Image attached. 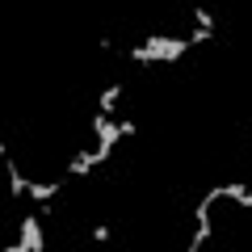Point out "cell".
Masks as SVG:
<instances>
[{"label": "cell", "instance_id": "cell-8", "mask_svg": "<svg viewBox=\"0 0 252 252\" xmlns=\"http://www.w3.org/2000/svg\"><path fill=\"white\" fill-rule=\"evenodd\" d=\"M55 193H59V181H51V185H38V181H30V198H34V202H51Z\"/></svg>", "mask_w": 252, "mask_h": 252}, {"label": "cell", "instance_id": "cell-1", "mask_svg": "<svg viewBox=\"0 0 252 252\" xmlns=\"http://www.w3.org/2000/svg\"><path fill=\"white\" fill-rule=\"evenodd\" d=\"M189 51V38H164V34H147L143 42L130 51L135 63H177Z\"/></svg>", "mask_w": 252, "mask_h": 252}, {"label": "cell", "instance_id": "cell-6", "mask_svg": "<svg viewBox=\"0 0 252 252\" xmlns=\"http://www.w3.org/2000/svg\"><path fill=\"white\" fill-rule=\"evenodd\" d=\"M118 101H122V84H109V89L101 93L97 109H101V114H114V109H118Z\"/></svg>", "mask_w": 252, "mask_h": 252}, {"label": "cell", "instance_id": "cell-10", "mask_svg": "<svg viewBox=\"0 0 252 252\" xmlns=\"http://www.w3.org/2000/svg\"><path fill=\"white\" fill-rule=\"evenodd\" d=\"M215 38V30H202V26H193V34H189V46H198V42H210Z\"/></svg>", "mask_w": 252, "mask_h": 252}, {"label": "cell", "instance_id": "cell-5", "mask_svg": "<svg viewBox=\"0 0 252 252\" xmlns=\"http://www.w3.org/2000/svg\"><path fill=\"white\" fill-rule=\"evenodd\" d=\"M4 168H9V189H13V198H21V193H30V181L17 172V164H13V156L4 152Z\"/></svg>", "mask_w": 252, "mask_h": 252}, {"label": "cell", "instance_id": "cell-11", "mask_svg": "<svg viewBox=\"0 0 252 252\" xmlns=\"http://www.w3.org/2000/svg\"><path fill=\"white\" fill-rule=\"evenodd\" d=\"M93 240H97V244H109V240H114V231H109L105 223H97V227H93Z\"/></svg>", "mask_w": 252, "mask_h": 252}, {"label": "cell", "instance_id": "cell-3", "mask_svg": "<svg viewBox=\"0 0 252 252\" xmlns=\"http://www.w3.org/2000/svg\"><path fill=\"white\" fill-rule=\"evenodd\" d=\"M42 223H38V215H26L21 219V240L9 244V252H42Z\"/></svg>", "mask_w": 252, "mask_h": 252}, {"label": "cell", "instance_id": "cell-9", "mask_svg": "<svg viewBox=\"0 0 252 252\" xmlns=\"http://www.w3.org/2000/svg\"><path fill=\"white\" fill-rule=\"evenodd\" d=\"M189 9H193V21H198L202 30H215V13H210L206 4H189Z\"/></svg>", "mask_w": 252, "mask_h": 252}, {"label": "cell", "instance_id": "cell-7", "mask_svg": "<svg viewBox=\"0 0 252 252\" xmlns=\"http://www.w3.org/2000/svg\"><path fill=\"white\" fill-rule=\"evenodd\" d=\"M210 235H215V227H210V215H206V219H198V231H193V240H189V248H185V252H198L202 244L210 240Z\"/></svg>", "mask_w": 252, "mask_h": 252}, {"label": "cell", "instance_id": "cell-2", "mask_svg": "<svg viewBox=\"0 0 252 252\" xmlns=\"http://www.w3.org/2000/svg\"><path fill=\"white\" fill-rule=\"evenodd\" d=\"M93 130H97V156H101V164H105L109 152H114V143L122 139V130H118V122L109 114H101V109H97V118H93Z\"/></svg>", "mask_w": 252, "mask_h": 252}, {"label": "cell", "instance_id": "cell-4", "mask_svg": "<svg viewBox=\"0 0 252 252\" xmlns=\"http://www.w3.org/2000/svg\"><path fill=\"white\" fill-rule=\"evenodd\" d=\"M97 164H101L97 147H93V152H80V156H72V164H67V177H89Z\"/></svg>", "mask_w": 252, "mask_h": 252}]
</instances>
